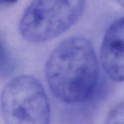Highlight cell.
Here are the masks:
<instances>
[{
	"instance_id": "cell-5",
	"label": "cell",
	"mask_w": 124,
	"mask_h": 124,
	"mask_svg": "<svg viewBox=\"0 0 124 124\" xmlns=\"http://www.w3.org/2000/svg\"><path fill=\"white\" fill-rule=\"evenodd\" d=\"M14 66L13 58L0 33V77L9 75L14 70Z\"/></svg>"
},
{
	"instance_id": "cell-3",
	"label": "cell",
	"mask_w": 124,
	"mask_h": 124,
	"mask_svg": "<svg viewBox=\"0 0 124 124\" xmlns=\"http://www.w3.org/2000/svg\"><path fill=\"white\" fill-rule=\"evenodd\" d=\"M6 124H48L50 108L40 82L31 75L13 79L4 88L1 96Z\"/></svg>"
},
{
	"instance_id": "cell-7",
	"label": "cell",
	"mask_w": 124,
	"mask_h": 124,
	"mask_svg": "<svg viewBox=\"0 0 124 124\" xmlns=\"http://www.w3.org/2000/svg\"><path fill=\"white\" fill-rule=\"evenodd\" d=\"M18 1V0H0V4H13Z\"/></svg>"
},
{
	"instance_id": "cell-8",
	"label": "cell",
	"mask_w": 124,
	"mask_h": 124,
	"mask_svg": "<svg viewBox=\"0 0 124 124\" xmlns=\"http://www.w3.org/2000/svg\"><path fill=\"white\" fill-rule=\"evenodd\" d=\"M113 1L115 3H117L119 5H120V6H122V7L124 8V0H113Z\"/></svg>"
},
{
	"instance_id": "cell-2",
	"label": "cell",
	"mask_w": 124,
	"mask_h": 124,
	"mask_svg": "<svg viewBox=\"0 0 124 124\" xmlns=\"http://www.w3.org/2000/svg\"><path fill=\"white\" fill-rule=\"evenodd\" d=\"M85 5L86 0H33L21 18L19 31L31 42L50 40L78 21Z\"/></svg>"
},
{
	"instance_id": "cell-1",
	"label": "cell",
	"mask_w": 124,
	"mask_h": 124,
	"mask_svg": "<svg viewBox=\"0 0 124 124\" xmlns=\"http://www.w3.org/2000/svg\"><path fill=\"white\" fill-rule=\"evenodd\" d=\"M99 63L91 43L81 37L58 44L45 65V77L52 93L68 104L88 99L99 81Z\"/></svg>"
},
{
	"instance_id": "cell-6",
	"label": "cell",
	"mask_w": 124,
	"mask_h": 124,
	"mask_svg": "<svg viewBox=\"0 0 124 124\" xmlns=\"http://www.w3.org/2000/svg\"><path fill=\"white\" fill-rule=\"evenodd\" d=\"M104 124H124V101L110 111Z\"/></svg>"
},
{
	"instance_id": "cell-4",
	"label": "cell",
	"mask_w": 124,
	"mask_h": 124,
	"mask_svg": "<svg viewBox=\"0 0 124 124\" xmlns=\"http://www.w3.org/2000/svg\"><path fill=\"white\" fill-rule=\"evenodd\" d=\"M100 60L112 80L124 82V16L107 29L101 46Z\"/></svg>"
}]
</instances>
